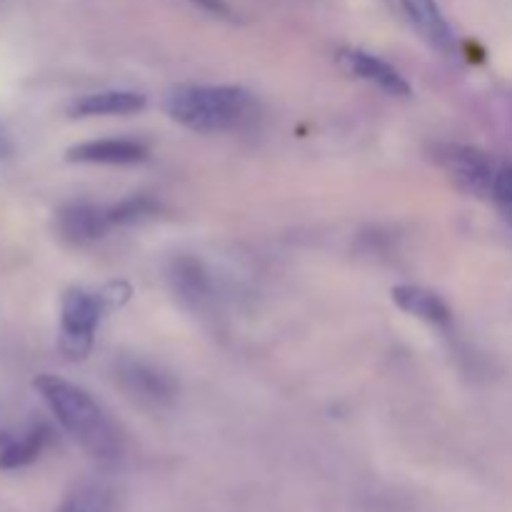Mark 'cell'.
<instances>
[{"mask_svg":"<svg viewBox=\"0 0 512 512\" xmlns=\"http://www.w3.org/2000/svg\"><path fill=\"white\" fill-rule=\"evenodd\" d=\"M35 390L65 433L98 463H113L120 455V435L98 403L70 380L43 373L33 380Z\"/></svg>","mask_w":512,"mask_h":512,"instance_id":"6da1fadb","label":"cell"},{"mask_svg":"<svg viewBox=\"0 0 512 512\" xmlns=\"http://www.w3.org/2000/svg\"><path fill=\"white\" fill-rule=\"evenodd\" d=\"M163 110L195 133H230L248 128L260 108L240 85H178L165 95Z\"/></svg>","mask_w":512,"mask_h":512,"instance_id":"7a4b0ae2","label":"cell"},{"mask_svg":"<svg viewBox=\"0 0 512 512\" xmlns=\"http://www.w3.org/2000/svg\"><path fill=\"white\" fill-rule=\"evenodd\" d=\"M108 313L98 293L83 288H68L60 300L58 348L68 360H83L93 350L95 330Z\"/></svg>","mask_w":512,"mask_h":512,"instance_id":"3957f363","label":"cell"},{"mask_svg":"<svg viewBox=\"0 0 512 512\" xmlns=\"http://www.w3.org/2000/svg\"><path fill=\"white\" fill-rule=\"evenodd\" d=\"M433 160L445 178L470 198H490L495 175L500 165L485 150L463 143H438L433 148Z\"/></svg>","mask_w":512,"mask_h":512,"instance_id":"277c9868","label":"cell"},{"mask_svg":"<svg viewBox=\"0 0 512 512\" xmlns=\"http://www.w3.org/2000/svg\"><path fill=\"white\" fill-rule=\"evenodd\" d=\"M115 383L130 400L150 405V408L168 405L178 393V385L170 378V373L148 363V360L130 358V355L115 360Z\"/></svg>","mask_w":512,"mask_h":512,"instance_id":"5b68a950","label":"cell"},{"mask_svg":"<svg viewBox=\"0 0 512 512\" xmlns=\"http://www.w3.org/2000/svg\"><path fill=\"white\" fill-rule=\"evenodd\" d=\"M113 230V223L108 218V208H100L95 203H85V200H75V203L63 205L55 213V233L63 243L75 245H90L98 243Z\"/></svg>","mask_w":512,"mask_h":512,"instance_id":"8992f818","label":"cell"},{"mask_svg":"<svg viewBox=\"0 0 512 512\" xmlns=\"http://www.w3.org/2000/svg\"><path fill=\"white\" fill-rule=\"evenodd\" d=\"M168 283L175 298L195 313H203L213 303V283H210L208 270L193 255H175L170 260Z\"/></svg>","mask_w":512,"mask_h":512,"instance_id":"52a82bcc","label":"cell"},{"mask_svg":"<svg viewBox=\"0 0 512 512\" xmlns=\"http://www.w3.org/2000/svg\"><path fill=\"white\" fill-rule=\"evenodd\" d=\"M338 63L345 73L355 75L360 80H368V83L378 85L380 90L390 95H398V98H408L410 85L398 70L390 63H385L383 58L373 53H365V50H353L345 48L338 53Z\"/></svg>","mask_w":512,"mask_h":512,"instance_id":"ba28073f","label":"cell"},{"mask_svg":"<svg viewBox=\"0 0 512 512\" xmlns=\"http://www.w3.org/2000/svg\"><path fill=\"white\" fill-rule=\"evenodd\" d=\"M148 158V148L138 140L103 138L78 143L65 150L68 163H98V165H133Z\"/></svg>","mask_w":512,"mask_h":512,"instance_id":"9c48e42d","label":"cell"},{"mask_svg":"<svg viewBox=\"0 0 512 512\" xmlns=\"http://www.w3.org/2000/svg\"><path fill=\"white\" fill-rule=\"evenodd\" d=\"M400 5H403L405 15H408L413 28L418 30L425 43H430L440 53H458V38H455L453 28L445 20L438 0H400Z\"/></svg>","mask_w":512,"mask_h":512,"instance_id":"30bf717a","label":"cell"},{"mask_svg":"<svg viewBox=\"0 0 512 512\" xmlns=\"http://www.w3.org/2000/svg\"><path fill=\"white\" fill-rule=\"evenodd\" d=\"M148 98L135 90H100L70 103V118H95V115H130L145 108Z\"/></svg>","mask_w":512,"mask_h":512,"instance_id":"8fae6325","label":"cell"},{"mask_svg":"<svg viewBox=\"0 0 512 512\" xmlns=\"http://www.w3.org/2000/svg\"><path fill=\"white\" fill-rule=\"evenodd\" d=\"M393 303L405 313L435 325V328H448L450 325V308L445 305V300L423 285H398V288H393Z\"/></svg>","mask_w":512,"mask_h":512,"instance_id":"7c38bea8","label":"cell"},{"mask_svg":"<svg viewBox=\"0 0 512 512\" xmlns=\"http://www.w3.org/2000/svg\"><path fill=\"white\" fill-rule=\"evenodd\" d=\"M50 440V430L35 423L13 438L0 440V470H18L33 465Z\"/></svg>","mask_w":512,"mask_h":512,"instance_id":"4fadbf2b","label":"cell"},{"mask_svg":"<svg viewBox=\"0 0 512 512\" xmlns=\"http://www.w3.org/2000/svg\"><path fill=\"white\" fill-rule=\"evenodd\" d=\"M158 200L148 198V195H130V198L120 200V203L110 205L108 218L113 228H130V225L148 223V220L158 218L160 215Z\"/></svg>","mask_w":512,"mask_h":512,"instance_id":"5bb4252c","label":"cell"},{"mask_svg":"<svg viewBox=\"0 0 512 512\" xmlns=\"http://www.w3.org/2000/svg\"><path fill=\"white\" fill-rule=\"evenodd\" d=\"M490 200H493L495 208L500 210V215H503L505 223L512 228V165H500L498 168Z\"/></svg>","mask_w":512,"mask_h":512,"instance_id":"9a60e30c","label":"cell"},{"mask_svg":"<svg viewBox=\"0 0 512 512\" xmlns=\"http://www.w3.org/2000/svg\"><path fill=\"white\" fill-rule=\"evenodd\" d=\"M108 500L98 488H80L70 495L58 512H105Z\"/></svg>","mask_w":512,"mask_h":512,"instance_id":"2e32d148","label":"cell"},{"mask_svg":"<svg viewBox=\"0 0 512 512\" xmlns=\"http://www.w3.org/2000/svg\"><path fill=\"white\" fill-rule=\"evenodd\" d=\"M100 300H103L105 310H115V308H123L125 303L130 300V295H133V290H130L128 283H123V280H115V283H108L105 288L98 290Z\"/></svg>","mask_w":512,"mask_h":512,"instance_id":"e0dca14e","label":"cell"},{"mask_svg":"<svg viewBox=\"0 0 512 512\" xmlns=\"http://www.w3.org/2000/svg\"><path fill=\"white\" fill-rule=\"evenodd\" d=\"M193 5H198L200 10L205 13L215 15V18H225V20H235V13L230 10V5L225 0H190Z\"/></svg>","mask_w":512,"mask_h":512,"instance_id":"ac0fdd59","label":"cell"},{"mask_svg":"<svg viewBox=\"0 0 512 512\" xmlns=\"http://www.w3.org/2000/svg\"><path fill=\"white\" fill-rule=\"evenodd\" d=\"M13 153H15L13 138H10L8 130H5L3 125H0V160L10 158V155H13Z\"/></svg>","mask_w":512,"mask_h":512,"instance_id":"d6986e66","label":"cell"}]
</instances>
